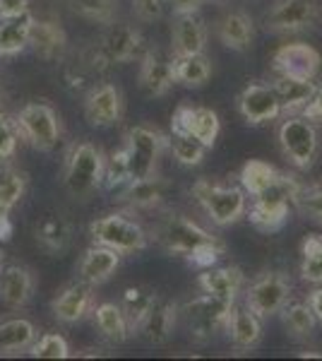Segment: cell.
<instances>
[{"instance_id":"obj_15","label":"cell","mask_w":322,"mask_h":361,"mask_svg":"<svg viewBox=\"0 0 322 361\" xmlns=\"http://www.w3.org/2000/svg\"><path fill=\"white\" fill-rule=\"evenodd\" d=\"M140 90L147 97H163L175 85V56L173 51L149 49L140 58Z\"/></svg>"},{"instance_id":"obj_27","label":"cell","mask_w":322,"mask_h":361,"mask_svg":"<svg viewBox=\"0 0 322 361\" xmlns=\"http://www.w3.org/2000/svg\"><path fill=\"white\" fill-rule=\"evenodd\" d=\"M34 238L49 253H63L73 241V224L61 212H49L34 224Z\"/></svg>"},{"instance_id":"obj_46","label":"cell","mask_w":322,"mask_h":361,"mask_svg":"<svg viewBox=\"0 0 322 361\" xmlns=\"http://www.w3.org/2000/svg\"><path fill=\"white\" fill-rule=\"evenodd\" d=\"M204 0H166V5H171L175 15H192L200 13Z\"/></svg>"},{"instance_id":"obj_17","label":"cell","mask_w":322,"mask_h":361,"mask_svg":"<svg viewBox=\"0 0 322 361\" xmlns=\"http://www.w3.org/2000/svg\"><path fill=\"white\" fill-rule=\"evenodd\" d=\"M238 111L250 126L277 121L282 116V104L272 85L253 82L238 94Z\"/></svg>"},{"instance_id":"obj_39","label":"cell","mask_w":322,"mask_h":361,"mask_svg":"<svg viewBox=\"0 0 322 361\" xmlns=\"http://www.w3.org/2000/svg\"><path fill=\"white\" fill-rule=\"evenodd\" d=\"M75 15L97 25H111L118 15V0H68Z\"/></svg>"},{"instance_id":"obj_8","label":"cell","mask_w":322,"mask_h":361,"mask_svg":"<svg viewBox=\"0 0 322 361\" xmlns=\"http://www.w3.org/2000/svg\"><path fill=\"white\" fill-rule=\"evenodd\" d=\"M233 304L224 299H216L212 294H202L190 299L188 304L180 308L185 318V328L195 342H209L216 333L226 330V320L231 316Z\"/></svg>"},{"instance_id":"obj_44","label":"cell","mask_w":322,"mask_h":361,"mask_svg":"<svg viewBox=\"0 0 322 361\" xmlns=\"http://www.w3.org/2000/svg\"><path fill=\"white\" fill-rule=\"evenodd\" d=\"M166 0H132V13L140 22H156L163 17Z\"/></svg>"},{"instance_id":"obj_35","label":"cell","mask_w":322,"mask_h":361,"mask_svg":"<svg viewBox=\"0 0 322 361\" xmlns=\"http://www.w3.org/2000/svg\"><path fill=\"white\" fill-rule=\"evenodd\" d=\"M156 299H159V294L154 292V289L149 287H128L125 294H123V313H125L128 318V325H130V333L137 330V325L142 323V318L149 313V308L156 304Z\"/></svg>"},{"instance_id":"obj_6","label":"cell","mask_w":322,"mask_h":361,"mask_svg":"<svg viewBox=\"0 0 322 361\" xmlns=\"http://www.w3.org/2000/svg\"><path fill=\"white\" fill-rule=\"evenodd\" d=\"M125 157L130 180L149 178L156 173V164L163 149H168V137L149 126H135L125 133Z\"/></svg>"},{"instance_id":"obj_38","label":"cell","mask_w":322,"mask_h":361,"mask_svg":"<svg viewBox=\"0 0 322 361\" xmlns=\"http://www.w3.org/2000/svg\"><path fill=\"white\" fill-rule=\"evenodd\" d=\"M168 149H171L173 159L178 161L180 166H197L202 164L204 154H207V147L195 140L188 133H173L168 137Z\"/></svg>"},{"instance_id":"obj_29","label":"cell","mask_w":322,"mask_h":361,"mask_svg":"<svg viewBox=\"0 0 322 361\" xmlns=\"http://www.w3.org/2000/svg\"><path fill=\"white\" fill-rule=\"evenodd\" d=\"M34 17L32 13H22L15 17H0V58L20 56L29 46Z\"/></svg>"},{"instance_id":"obj_45","label":"cell","mask_w":322,"mask_h":361,"mask_svg":"<svg viewBox=\"0 0 322 361\" xmlns=\"http://www.w3.org/2000/svg\"><path fill=\"white\" fill-rule=\"evenodd\" d=\"M301 114L310 121H322V85H315L313 97L308 99L306 109H303Z\"/></svg>"},{"instance_id":"obj_1","label":"cell","mask_w":322,"mask_h":361,"mask_svg":"<svg viewBox=\"0 0 322 361\" xmlns=\"http://www.w3.org/2000/svg\"><path fill=\"white\" fill-rule=\"evenodd\" d=\"M156 243L173 255H185L195 265L209 267L224 253V243L183 214H166L154 229Z\"/></svg>"},{"instance_id":"obj_14","label":"cell","mask_w":322,"mask_h":361,"mask_svg":"<svg viewBox=\"0 0 322 361\" xmlns=\"http://www.w3.org/2000/svg\"><path fill=\"white\" fill-rule=\"evenodd\" d=\"M125 114V99L116 85L101 82L92 87L85 97V118L94 128H113L123 121Z\"/></svg>"},{"instance_id":"obj_3","label":"cell","mask_w":322,"mask_h":361,"mask_svg":"<svg viewBox=\"0 0 322 361\" xmlns=\"http://www.w3.org/2000/svg\"><path fill=\"white\" fill-rule=\"evenodd\" d=\"M279 147L291 166L308 171L318 161L320 154V133L315 121L306 118L303 114H284V121L277 130Z\"/></svg>"},{"instance_id":"obj_13","label":"cell","mask_w":322,"mask_h":361,"mask_svg":"<svg viewBox=\"0 0 322 361\" xmlns=\"http://www.w3.org/2000/svg\"><path fill=\"white\" fill-rule=\"evenodd\" d=\"M272 68L277 75L291 80H306V82H315L322 68V56L310 44L294 42L284 44L274 51Z\"/></svg>"},{"instance_id":"obj_43","label":"cell","mask_w":322,"mask_h":361,"mask_svg":"<svg viewBox=\"0 0 322 361\" xmlns=\"http://www.w3.org/2000/svg\"><path fill=\"white\" fill-rule=\"evenodd\" d=\"M17 140H20L17 121L0 114V159H13L17 152Z\"/></svg>"},{"instance_id":"obj_47","label":"cell","mask_w":322,"mask_h":361,"mask_svg":"<svg viewBox=\"0 0 322 361\" xmlns=\"http://www.w3.org/2000/svg\"><path fill=\"white\" fill-rule=\"evenodd\" d=\"M29 10V0H0V17H15Z\"/></svg>"},{"instance_id":"obj_28","label":"cell","mask_w":322,"mask_h":361,"mask_svg":"<svg viewBox=\"0 0 322 361\" xmlns=\"http://www.w3.org/2000/svg\"><path fill=\"white\" fill-rule=\"evenodd\" d=\"M228 340L236 349H253L262 340V323L250 308H231V316L226 320Z\"/></svg>"},{"instance_id":"obj_40","label":"cell","mask_w":322,"mask_h":361,"mask_svg":"<svg viewBox=\"0 0 322 361\" xmlns=\"http://www.w3.org/2000/svg\"><path fill=\"white\" fill-rule=\"evenodd\" d=\"M301 277L308 284H322V236L313 234L301 246Z\"/></svg>"},{"instance_id":"obj_16","label":"cell","mask_w":322,"mask_h":361,"mask_svg":"<svg viewBox=\"0 0 322 361\" xmlns=\"http://www.w3.org/2000/svg\"><path fill=\"white\" fill-rule=\"evenodd\" d=\"M171 130L173 133H188L195 140H200L204 147H214L216 137L221 133V121L216 111L207 106H183L175 109L173 118H171Z\"/></svg>"},{"instance_id":"obj_24","label":"cell","mask_w":322,"mask_h":361,"mask_svg":"<svg viewBox=\"0 0 322 361\" xmlns=\"http://www.w3.org/2000/svg\"><path fill=\"white\" fill-rule=\"evenodd\" d=\"M34 275L22 265H8L0 270V299L10 308H25L34 296Z\"/></svg>"},{"instance_id":"obj_25","label":"cell","mask_w":322,"mask_h":361,"mask_svg":"<svg viewBox=\"0 0 322 361\" xmlns=\"http://www.w3.org/2000/svg\"><path fill=\"white\" fill-rule=\"evenodd\" d=\"M200 289L204 294H212L216 299H224L228 304H236L238 294L243 292L245 275L241 267H209L200 275Z\"/></svg>"},{"instance_id":"obj_42","label":"cell","mask_w":322,"mask_h":361,"mask_svg":"<svg viewBox=\"0 0 322 361\" xmlns=\"http://www.w3.org/2000/svg\"><path fill=\"white\" fill-rule=\"evenodd\" d=\"M294 205L301 214L322 224V185H310V188L301 185L294 195Z\"/></svg>"},{"instance_id":"obj_32","label":"cell","mask_w":322,"mask_h":361,"mask_svg":"<svg viewBox=\"0 0 322 361\" xmlns=\"http://www.w3.org/2000/svg\"><path fill=\"white\" fill-rule=\"evenodd\" d=\"M241 188L248 193L250 197L265 193L269 185H274L279 178H282V171H279L277 166L267 164V161L262 159H250L245 161L243 169H241Z\"/></svg>"},{"instance_id":"obj_48","label":"cell","mask_w":322,"mask_h":361,"mask_svg":"<svg viewBox=\"0 0 322 361\" xmlns=\"http://www.w3.org/2000/svg\"><path fill=\"white\" fill-rule=\"evenodd\" d=\"M13 236V222H10V209H0V241H10Z\"/></svg>"},{"instance_id":"obj_11","label":"cell","mask_w":322,"mask_h":361,"mask_svg":"<svg viewBox=\"0 0 322 361\" xmlns=\"http://www.w3.org/2000/svg\"><path fill=\"white\" fill-rule=\"evenodd\" d=\"M320 22L318 0H274L262 25L269 34H296Z\"/></svg>"},{"instance_id":"obj_41","label":"cell","mask_w":322,"mask_h":361,"mask_svg":"<svg viewBox=\"0 0 322 361\" xmlns=\"http://www.w3.org/2000/svg\"><path fill=\"white\" fill-rule=\"evenodd\" d=\"M32 357H39V359H68L70 357V345L63 335L58 333H46L37 337L32 347H29Z\"/></svg>"},{"instance_id":"obj_23","label":"cell","mask_w":322,"mask_h":361,"mask_svg":"<svg viewBox=\"0 0 322 361\" xmlns=\"http://www.w3.org/2000/svg\"><path fill=\"white\" fill-rule=\"evenodd\" d=\"M116 193H118L116 200L128 205L130 209H151L163 202V197L168 193V183L154 173V176H149V178L128 180Z\"/></svg>"},{"instance_id":"obj_37","label":"cell","mask_w":322,"mask_h":361,"mask_svg":"<svg viewBox=\"0 0 322 361\" xmlns=\"http://www.w3.org/2000/svg\"><path fill=\"white\" fill-rule=\"evenodd\" d=\"M27 193V173L10 164H0V209H13Z\"/></svg>"},{"instance_id":"obj_2","label":"cell","mask_w":322,"mask_h":361,"mask_svg":"<svg viewBox=\"0 0 322 361\" xmlns=\"http://www.w3.org/2000/svg\"><path fill=\"white\" fill-rule=\"evenodd\" d=\"M106 157L92 142H78L70 147L63 164V183L78 200H87L104 185Z\"/></svg>"},{"instance_id":"obj_4","label":"cell","mask_w":322,"mask_h":361,"mask_svg":"<svg viewBox=\"0 0 322 361\" xmlns=\"http://www.w3.org/2000/svg\"><path fill=\"white\" fill-rule=\"evenodd\" d=\"M192 195L216 226L236 224L248 212V193L238 185H221L209 178H200L192 185Z\"/></svg>"},{"instance_id":"obj_21","label":"cell","mask_w":322,"mask_h":361,"mask_svg":"<svg viewBox=\"0 0 322 361\" xmlns=\"http://www.w3.org/2000/svg\"><path fill=\"white\" fill-rule=\"evenodd\" d=\"M209 29L197 13L192 15H175L171 27V51L173 56H195L204 54Z\"/></svg>"},{"instance_id":"obj_26","label":"cell","mask_w":322,"mask_h":361,"mask_svg":"<svg viewBox=\"0 0 322 361\" xmlns=\"http://www.w3.org/2000/svg\"><path fill=\"white\" fill-rule=\"evenodd\" d=\"M29 46L34 49L41 61L56 63L61 61L63 54L68 51V37L61 25L56 22H37L32 25V34H29Z\"/></svg>"},{"instance_id":"obj_5","label":"cell","mask_w":322,"mask_h":361,"mask_svg":"<svg viewBox=\"0 0 322 361\" xmlns=\"http://www.w3.org/2000/svg\"><path fill=\"white\" fill-rule=\"evenodd\" d=\"M301 183L289 176V173H282V178L274 185H269L265 193L255 195L253 202H250V209L245 214L250 217L260 231H277L282 229L289 219V209L294 205V195L298 193Z\"/></svg>"},{"instance_id":"obj_19","label":"cell","mask_w":322,"mask_h":361,"mask_svg":"<svg viewBox=\"0 0 322 361\" xmlns=\"http://www.w3.org/2000/svg\"><path fill=\"white\" fill-rule=\"evenodd\" d=\"M175 320H178V306L168 299H156V304L149 308V313L142 318V323L137 325V333L147 345L161 347L171 340Z\"/></svg>"},{"instance_id":"obj_7","label":"cell","mask_w":322,"mask_h":361,"mask_svg":"<svg viewBox=\"0 0 322 361\" xmlns=\"http://www.w3.org/2000/svg\"><path fill=\"white\" fill-rule=\"evenodd\" d=\"M89 236L94 243H101V246L118 250L120 255L144 250L149 243V236H147V231L142 229V224L135 222V219H130L123 212H111V214H104V217L94 219V222L89 224Z\"/></svg>"},{"instance_id":"obj_9","label":"cell","mask_w":322,"mask_h":361,"mask_svg":"<svg viewBox=\"0 0 322 361\" xmlns=\"http://www.w3.org/2000/svg\"><path fill=\"white\" fill-rule=\"evenodd\" d=\"M17 126H20V135L39 152L56 149L61 140V118L49 104L32 102L22 106V111L17 114Z\"/></svg>"},{"instance_id":"obj_12","label":"cell","mask_w":322,"mask_h":361,"mask_svg":"<svg viewBox=\"0 0 322 361\" xmlns=\"http://www.w3.org/2000/svg\"><path fill=\"white\" fill-rule=\"evenodd\" d=\"M291 299V282L282 272H265L245 289V308L260 318L277 316Z\"/></svg>"},{"instance_id":"obj_36","label":"cell","mask_w":322,"mask_h":361,"mask_svg":"<svg viewBox=\"0 0 322 361\" xmlns=\"http://www.w3.org/2000/svg\"><path fill=\"white\" fill-rule=\"evenodd\" d=\"M279 313H282V323H284V328L289 335L303 340V337H310L315 333L318 318H315V313L310 311L308 301L306 304H301V301H296V304H286Z\"/></svg>"},{"instance_id":"obj_10","label":"cell","mask_w":322,"mask_h":361,"mask_svg":"<svg viewBox=\"0 0 322 361\" xmlns=\"http://www.w3.org/2000/svg\"><path fill=\"white\" fill-rule=\"evenodd\" d=\"M144 39L130 25H113L111 22L106 32L101 34L99 44L94 46V66H120V63H130L135 58H142Z\"/></svg>"},{"instance_id":"obj_18","label":"cell","mask_w":322,"mask_h":361,"mask_svg":"<svg viewBox=\"0 0 322 361\" xmlns=\"http://www.w3.org/2000/svg\"><path fill=\"white\" fill-rule=\"evenodd\" d=\"M92 308H94V287L82 282V279H78L75 284H68L54 299V304H51V311H54L56 320L66 325L78 323Z\"/></svg>"},{"instance_id":"obj_33","label":"cell","mask_w":322,"mask_h":361,"mask_svg":"<svg viewBox=\"0 0 322 361\" xmlns=\"http://www.w3.org/2000/svg\"><path fill=\"white\" fill-rule=\"evenodd\" d=\"M37 342V328L25 318H15L0 325V354L25 352Z\"/></svg>"},{"instance_id":"obj_22","label":"cell","mask_w":322,"mask_h":361,"mask_svg":"<svg viewBox=\"0 0 322 361\" xmlns=\"http://www.w3.org/2000/svg\"><path fill=\"white\" fill-rule=\"evenodd\" d=\"M214 32L216 39L226 46V49L236 51V54H243V51L250 49L255 39V25L250 20L248 13L243 10H228L214 22Z\"/></svg>"},{"instance_id":"obj_49","label":"cell","mask_w":322,"mask_h":361,"mask_svg":"<svg viewBox=\"0 0 322 361\" xmlns=\"http://www.w3.org/2000/svg\"><path fill=\"white\" fill-rule=\"evenodd\" d=\"M308 306H310V311L315 313L318 323H322V287H318L315 292H310V296H308Z\"/></svg>"},{"instance_id":"obj_20","label":"cell","mask_w":322,"mask_h":361,"mask_svg":"<svg viewBox=\"0 0 322 361\" xmlns=\"http://www.w3.org/2000/svg\"><path fill=\"white\" fill-rule=\"evenodd\" d=\"M120 267V253L101 243H94L92 248H87L82 253L80 263H78V279L99 287V284L109 282L116 275V270Z\"/></svg>"},{"instance_id":"obj_30","label":"cell","mask_w":322,"mask_h":361,"mask_svg":"<svg viewBox=\"0 0 322 361\" xmlns=\"http://www.w3.org/2000/svg\"><path fill=\"white\" fill-rule=\"evenodd\" d=\"M94 323L109 345H125L130 337V325H128L125 313L118 304H111V301L99 304L94 308Z\"/></svg>"},{"instance_id":"obj_34","label":"cell","mask_w":322,"mask_h":361,"mask_svg":"<svg viewBox=\"0 0 322 361\" xmlns=\"http://www.w3.org/2000/svg\"><path fill=\"white\" fill-rule=\"evenodd\" d=\"M212 78V63L204 54L195 56H175V82L183 87H197L207 85V80Z\"/></svg>"},{"instance_id":"obj_31","label":"cell","mask_w":322,"mask_h":361,"mask_svg":"<svg viewBox=\"0 0 322 361\" xmlns=\"http://www.w3.org/2000/svg\"><path fill=\"white\" fill-rule=\"evenodd\" d=\"M272 87L279 97V104H282V114H301L303 109H306L308 99L313 97V92H315V82L282 78V75H277Z\"/></svg>"}]
</instances>
